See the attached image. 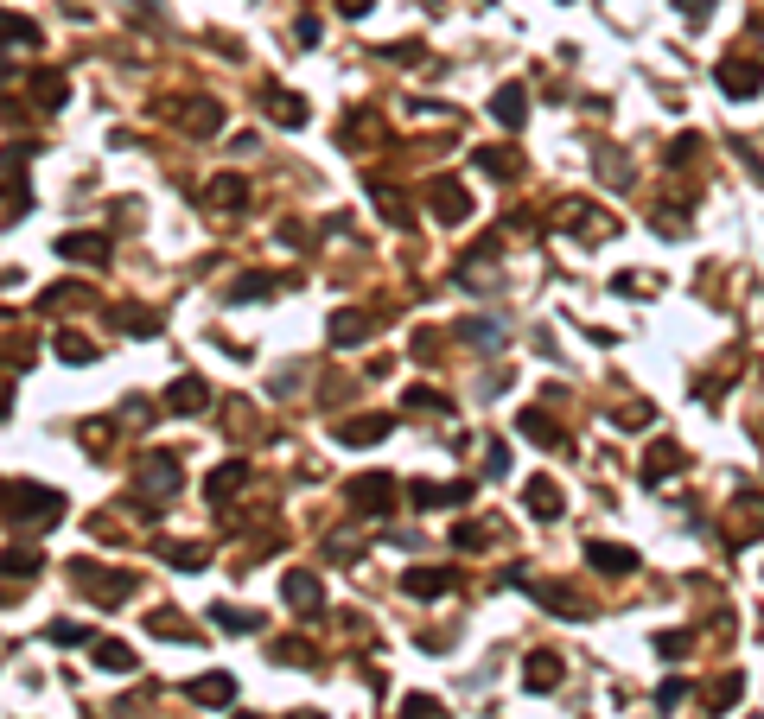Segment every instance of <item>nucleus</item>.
<instances>
[{
  "mask_svg": "<svg viewBox=\"0 0 764 719\" xmlns=\"http://www.w3.org/2000/svg\"><path fill=\"white\" fill-rule=\"evenodd\" d=\"M370 312H332V344L338 350H351V344H363V338H370Z\"/></svg>",
  "mask_w": 764,
  "mask_h": 719,
  "instance_id": "nucleus-20",
  "label": "nucleus"
},
{
  "mask_svg": "<svg viewBox=\"0 0 764 719\" xmlns=\"http://www.w3.org/2000/svg\"><path fill=\"white\" fill-rule=\"evenodd\" d=\"M370 7H376V0H338V13H344V20H363Z\"/></svg>",
  "mask_w": 764,
  "mask_h": 719,
  "instance_id": "nucleus-49",
  "label": "nucleus"
},
{
  "mask_svg": "<svg viewBox=\"0 0 764 719\" xmlns=\"http://www.w3.org/2000/svg\"><path fill=\"white\" fill-rule=\"evenodd\" d=\"M7 503H13V522H32V529H51L58 522V510H64V497L58 490H45V484H7Z\"/></svg>",
  "mask_w": 764,
  "mask_h": 719,
  "instance_id": "nucleus-1",
  "label": "nucleus"
},
{
  "mask_svg": "<svg viewBox=\"0 0 764 719\" xmlns=\"http://www.w3.org/2000/svg\"><path fill=\"white\" fill-rule=\"evenodd\" d=\"M58 255H64V261H83V268H109V236H96V230L64 236V242H58Z\"/></svg>",
  "mask_w": 764,
  "mask_h": 719,
  "instance_id": "nucleus-9",
  "label": "nucleus"
},
{
  "mask_svg": "<svg viewBox=\"0 0 764 719\" xmlns=\"http://www.w3.org/2000/svg\"><path fill=\"white\" fill-rule=\"evenodd\" d=\"M71 586H77V592H90L96 605H115V599H128V592H134V580H128V573L96 567V560H77V567H71Z\"/></svg>",
  "mask_w": 764,
  "mask_h": 719,
  "instance_id": "nucleus-2",
  "label": "nucleus"
},
{
  "mask_svg": "<svg viewBox=\"0 0 764 719\" xmlns=\"http://www.w3.org/2000/svg\"><path fill=\"white\" fill-rule=\"evenodd\" d=\"M0 45H39V26H32V20H13V13H0Z\"/></svg>",
  "mask_w": 764,
  "mask_h": 719,
  "instance_id": "nucleus-33",
  "label": "nucleus"
},
{
  "mask_svg": "<svg viewBox=\"0 0 764 719\" xmlns=\"http://www.w3.org/2000/svg\"><path fill=\"white\" fill-rule=\"evenodd\" d=\"M402 586H408V599H446L453 592V567H408Z\"/></svg>",
  "mask_w": 764,
  "mask_h": 719,
  "instance_id": "nucleus-8",
  "label": "nucleus"
},
{
  "mask_svg": "<svg viewBox=\"0 0 764 719\" xmlns=\"http://www.w3.org/2000/svg\"><path fill=\"white\" fill-rule=\"evenodd\" d=\"M427 204H433V217H440V223H465V217H472V198H465L459 179H433Z\"/></svg>",
  "mask_w": 764,
  "mask_h": 719,
  "instance_id": "nucleus-7",
  "label": "nucleus"
},
{
  "mask_svg": "<svg viewBox=\"0 0 764 719\" xmlns=\"http://www.w3.org/2000/svg\"><path fill=\"white\" fill-rule=\"evenodd\" d=\"M402 719H446V707H440L433 694H408V700H402Z\"/></svg>",
  "mask_w": 764,
  "mask_h": 719,
  "instance_id": "nucleus-38",
  "label": "nucleus"
},
{
  "mask_svg": "<svg viewBox=\"0 0 764 719\" xmlns=\"http://www.w3.org/2000/svg\"><path fill=\"white\" fill-rule=\"evenodd\" d=\"M58 357H64V363H77V370H83V363H96V344L83 338V331H58Z\"/></svg>",
  "mask_w": 764,
  "mask_h": 719,
  "instance_id": "nucleus-31",
  "label": "nucleus"
},
{
  "mask_svg": "<svg viewBox=\"0 0 764 719\" xmlns=\"http://www.w3.org/2000/svg\"><path fill=\"white\" fill-rule=\"evenodd\" d=\"M389 433H395L389 414H351V420H338V446H376V440H389Z\"/></svg>",
  "mask_w": 764,
  "mask_h": 719,
  "instance_id": "nucleus-6",
  "label": "nucleus"
},
{
  "mask_svg": "<svg viewBox=\"0 0 764 719\" xmlns=\"http://www.w3.org/2000/svg\"><path fill=\"white\" fill-rule=\"evenodd\" d=\"M344 503H351L357 516H389V510H395V478H382V471H363V478L344 484Z\"/></svg>",
  "mask_w": 764,
  "mask_h": 719,
  "instance_id": "nucleus-4",
  "label": "nucleus"
},
{
  "mask_svg": "<svg viewBox=\"0 0 764 719\" xmlns=\"http://www.w3.org/2000/svg\"><path fill=\"white\" fill-rule=\"evenodd\" d=\"M472 160L491 172V179H516V160H510V147H484V153H472Z\"/></svg>",
  "mask_w": 764,
  "mask_h": 719,
  "instance_id": "nucleus-34",
  "label": "nucleus"
},
{
  "mask_svg": "<svg viewBox=\"0 0 764 719\" xmlns=\"http://www.w3.org/2000/svg\"><path fill=\"white\" fill-rule=\"evenodd\" d=\"M402 408H414V414H453V408H446V395L427 389V382H414V389L402 395Z\"/></svg>",
  "mask_w": 764,
  "mask_h": 719,
  "instance_id": "nucleus-32",
  "label": "nucleus"
},
{
  "mask_svg": "<svg viewBox=\"0 0 764 719\" xmlns=\"http://www.w3.org/2000/svg\"><path fill=\"white\" fill-rule=\"evenodd\" d=\"M694 153H701V134H682V140H675V147H669V166H682V160H694Z\"/></svg>",
  "mask_w": 764,
  "mask_h": 719,
  "instance_id": "nucleus-40",
  "label": "nucleus"
},
{
  "mask_svg": "<svg viewBox=\"0 0 764 719\" xmlns=\"http://www.w3.org/2000/svg\"><path fill=\"white\" fill-rule=\"evenodd\" d=\"M682 694H688V681H663V688H656V700H663V707H682Z\"/></svg>",
  "mask_w": 764,
  "mask_h": 719,
  "instance_id": "nucleus-46",
  "label": "nucleus"
},
{
  "mask_svg": "<svg viewBox=\"0 0 764 719\" xmlns=\"http://www.w3.org/2000/svg\"><path fill=\"white\" fill-rule=\"evenodd\" d=\"M675 471H682V446H675V440H656L650 459H644V484H663V478H675Z\"/></svg>",
  "mask_w": 764,
  "mask_h": 719,
  "instance_id": "nucleus-18",
  "label": "nucleus"
},
{
  "mask_svg": "<svg viewBox=\"0 0 764 719\" xmlns=\"http://www.w3.org/2000/svg\"><path fill=\"white\" fill-rule=\"evenodd\" d=\"M656 650H663V656H682L688 637H682V630H663V637H656Z\"/></svg>",
  "mask_w": 764,
  "mask_h": 719,
  "instance_id": "nucleus-45",
  "label": "nucleus"
},
{
  "mask_svg": "<svg viewBox=\"0 0 764 719\" xmlns=\"http://www.w3.org/2000/svg\"><path fill=\"white\" fill-rule=\"evenodd\" d=\"M211 624H217V630H236V637H255V630H262V618H255V611H236V605H217Z\"/></svg>",
  "mask_w": 764,
  "mask_h": 719,
  "instance_id": "nucleus-29",
  "label": "nucleus"
},
{
  "mask_svg": "<svg viewBox=\"0 0 764 719\" xmlns=\"http://www.w3.org/2000/svg\"><path fill=\"white\" fill-rule=\"evenodd\" d=\"M453 541H459V548H484V529H478V522H465V529H459Z\"/></svg>",
  "mask_w": 764,
  "mask_h": 719,
  "instance_id": "nucleus-48",
  "label": "nucleus"
},
{
  "mask_svg": "<svg viewBox=\"0 0 764 719\" xmlns=\"http://www.w3.org/2000/svg\"><path fill=\"white\" fill-rule=\"evenodd\" d=\"M421 510H440V503H472V484H414L408 490Z\"/></svg>",
  "mask_w": 764,
  "mask_h": 719,
  "instance_id": "nucleus-22",
  "label": "nucleus"
},
{
  "mask_svg": "<svg viewBox=\"0 0 764 719\" xmlns=\"http://www.w3.org/2000/svg\"><path fill=\"white\" fill-rule=\"evenodd\" d=\"M0 573H13V580L26 573V580H32V573H39V554H32V548H13V554H0Z\"/></svg>",
  "mask_w": 764,
  "mask_h": 719,
  "instance_id": "nucleus-37",
  "label": "nucleus"
},
{
  "mask_svg": "<svg viewBox=\"0 0 764 719\" xmlns=\"http://www.w3.org/2000/svg\"><path fill=\"white\" fill-rule=\"evenodd\" d=\"M523 681L535 694H548V688H561V656H548V650H535L529 662H523Z\"/></svg>",
  "mask_w": 764,
  "mask_h": 719,
  "instance_id": "nucleus-19",
  "label": "nucleus"
},
{
  "mask_svg": "<svg viewBox=\"0 0 764 719\" xmlns=\"http://www.w3.org/2000/svg\"><path fill=\"white\" fill-rule=\"evenodd\" d=\"M484 471H491V478H503V471H510V452H503V446H484Z\"/></svg>",
  "mask_w": 764,
  "mask_h": 719,
  "instance_id": "nucleus-41",
  "label": "nucleus"
},
{
  "mask_svg": "<svg viewBox=\"0 0 764 719\" xmlns=\"http://www.w3.org/2000/svg\"><path fill=\"white\" fill-rule=\"evenodd\" d=\"M523 503H529L535 522H554V516H561V484H554V478H529L523 484Z\"/></svg>",
  "mask_w": 764,
  "mask_h": 719,
  "instance_id": "nucleus-14",
  "label": "nucleus"
},
{
  "mask_svg": "<svg viewBox=\"0 0 764 719\" xmlns=\"http://www.w3.org/2000/svg\"><path fill=\"white\" fill-rule=\"evenodd\" d=\"M90 656H96V669H109V675L134 669V650H128V643H115V637H90Z\"/></svg>",
  "mask_w": 764,
  "mask_h": 719,
  "instance_id": "nucleus-21",
  "label": "nucleus"
},
{
  "mask_svg": "<svg viewBox=\"0 0 764 719\" xmlns=\"http://www.w3.org/2000/svg\"><path fill=\"white\" fill-rule=\"evenodd\" d=\"M268 109H274V121H281V128H306V102H300V96L268 90Z\"/></svg>",
  "mask_w": 764,
  "mask_h": 719,
  "instance_id": "nucleus-30",
  "label": "nucleus"
},
{
  "mask_svg": "<svg viewBox=\"0 0 764 719\" xmlns=\"http://www.w3.org/2000/svg\"><path fill=\"white\" fill-rule=\"evenodd\" d=\"M739 688H745V681H739V675H726L720 688H714V707H733V700H739Z\"/></svg>",
  "mask_w": 764,
  "mask_h": 719,
  "instance_id": "nucleus-42",
  "label": "nucleus"
},
{
  "mask_svg": "<svg viewBox=\"0 0 764 719\" xmlns=\"http://www.w3.org/2000/svg\"><path fill=\"white\" fill-rule=\"evenodd\" d=\"M586 560H593L599 573H612V580L637 567V554H631V548H618V541H586Z\"/></svg>",
  "mask_w": 764,
  "mask_h": 719,
  "instance_id": "nucleus-16",
  "label": "nucleus"
},
{
  "mask_svg": "<svg viewBox=\"0 0 764 719\" xmlns=\"http://www.w3.org/2000/svg\"><path fill=\"white\" fill-rule=\"evenodd\" d=\"M185 700H198V707H230L236 681L230 675H198V681H185Z\"/></svg>",
  "mask_w": 764,
  "mask_h": 719,
  "instance_id": "nucleus-15",
  "label": "nucleus"
},
{
  "mask_svg": "<svg viewBox=\"0 0 764 719\" xmlns=\"http://www.w3.org/2000/svg\"><path fill=\"white\" fill-rule=\"evenodd\" d=\"M32 96H39V109H64V96H71L64 70H32Z\"/></svg>",
  "mask_w": 764,
  "mask_h": 719,
  "instance_id": "nucleus-23",
  "label": "nucleus"
},
{
  "mask_svg": "<svg viewBox=\"0 0 764 719\" xmlns=\"http://www.w3.org/2000/svg\"><path fill=\"white\" fill-rule=\"evenodd\" d=\"M281 592H287V605H300V611H319V605H325V586H319V573H306V567L281 573Z\"/></svg>",
  "mask_w": 764,
  "mask_h": 719,
  "instance_id": "nucleus-11",
  "label": "nucleus"
},
{
  "mask_svg": "<svg viewBox=\"0 0 764 719\" xmlns=\"http://www.w3.org/2000/svg\"><path fill=\"white\" fill-rule=\"evenodd\" d=\"M160 312H121V331H128V338H160Z\"/></svg>",
  "mask_w": 764,
  "mask_h": 719,
  "instance_id": "nucleus-35",
  "label": "nucleus"
},
{
  "mask_svg": "<svg viewBox=\"0 0 764 719\" xmlns=\"http://www.w3.org/2000/svg\"><path fill=\"white\" fill-rule=\"evenodd\" d=\"M242 478H249V465H242V459L217 465L211 478H204V497H211V503H223V497H230V490H242Z\"/></svg>",
  "mask_w": 764,
  "mask_h": 719,
  "instance_id": "nucleus-24",
  "label": "nucleus"
},
{
  "mask_svg": "<svg viewBox=\"0 0 764 719\" xmlns=\"http://www.w3.org/2000/svg\"><path fill=\"white\" fill-rule=\"evenodd\" d=\"M179 484H185L179 452H147V459L134 465V490H147V497H172Z\"/></svg>",
  "mask_w": 764,
  "mask_h": 719,
  "instance_id": "nucleus-3",
  "label": "nucleus"
},
{
  "mask_svg": "<svg viewBox=\"0 0 764 719\" xmlns=\"http://www.w3.org/2000/svg\"><path fill=\"white\" fill-rule=\"evenodd\" d=\"M491 115L503 121V128H523V121H529V90H523V83H497Z\"/></svg>",
  "mask_w": 764,
  "mask_h": 719,
  "instance_id": "nucleus-12",
  "label": "nucleus"
},
{
  "mask_svg": "<svg viewBox=\"0 0 764 719\" xmlns=\"http://www.w3.org/2000/svg\"><path fill=\"white\" fill-rule=\"evenodd\" d=\"M236 719H255V713H236Z\"/></svg>",
  "mask_w": 764,
  "mask_h": 719,
  "instance_id": "nucleus-51",
  "label": "nucleus"
},
{
  "mask_svg": "<svg viewBox=\"0 0 764 719\" xmlns=\"http://www.w3.org/2000/svg\"><path fill=\"white\" fill-rule=\"evenodd\" d=\"M714 83L733 102H758V58H720L714 64Z\"/></svg>",
  "mask_w": 764,
  "mask_h": 719,
  "instance_id": "nucleus-5",
  "label": "nucleus"
},
{
  "mask_svg": "<svg viewBox=\"0 0 764 719\" xmlns=\"http://www.w3.org/2000/svg\"><path fill=\"white\" fill-rule=\"evenodd\" d=\"M166 560H172L179 573H204V567H211V554H204V541H172V548H166Z\"/></svg>",
  "mask_w": 764,
  "mask_h": 719,
  "instance_id": "nucleus-28",
  "label": "nucleus"
},
{
  "mask_svg": "<svg viewBox=\"0 0 764 719\" xmlns=\"http://www.w3.org/2000/svg\"><path fill=\"white\" fill-rule=\"evenodd\" d=\"M287 719H325V713H312V707H300V713H287Z\"/></svg>",
  "mask_w": 764,
  "mask_h": 719,
  "instance_id": "nucleus-50",
  "label": "nucleus"
},
{
  "mask_svg": "<svg viewBox=\"0 0 764 719\" xmlns=\"http://www.w3.org/2000/svg\"><path fill=\"white\" fill-rule=\"evenodd\" d=\"M204 198H211L217 210H242V204H249V179H242V172H217Z\"/></svg>",
  "mask_w": 764,
  "mask_h": 719,
  "instance_id": "nucleus-17",
  "label": "nucleus"
},
{
  "mask_svg": "<svg viewBox=\"0 0 764 719\" xmlns=\"http://www.w3.org/2000/svg\"><path fill=\"white\" fill-rule=\"evenodd\" d=\"M179 128L191 134V140H204V134H217L223 128V102H185V109H179Z\"/></svg>",
  "mask_w": 764,
  "mask_h": 719,
  "instance_id": "nucleus-13",
  "label": "nucleus"
},
{
  "mask_svg": "<svg viewBox=\"0 0 764 719\" xmlns=\"http://www.w3.org/2000/svg\"><path fill=\"white\" fill-rule=\"evenodd\" d=\"M675 13H682L688 26H701V20H707V0H675Z\"/></svg>",
  "mask_w": 764,
  "mask_h": 719,
  "instance_id": "nucleus-43",
  "label": "nucleus"
},
{
  "mask_svg": "<svg viewBox=\"0 0 764 719\" xmlns=\"http://www.w3.org/2000/svg\"><path fill=\"white\" fill-rule=\"evenodd\" d=\"M465 338H472V344H497L503 325H491V319H465Z\"/></svg>",
  "mask_w": 764,
  "mask_h": 719,
  "instance_id": "nucleus-39",
  "label": "nucleus"
},
{
  "mask_svg": "<svg viewBox=\"0 0 764 719\" xmlns=\"http://www.w3.org/2000/svg\"><path fill=\"white\" fill-rule=\"evenodd\" d=\"M389 58H395V64H414V58H421V45L402 39V45H389Z\"/></svg>",
  "mask_w": 764,
  "mask_h": 719,
  "instance_id": "nucleus-47",
  "label": "nucleus"
},
{
  "mask_svg": "<svg viewBox=\"0 0 764 719\" xmlns=\"http://www.w3.org/2000/svg\"><path fill=\"white\" fill-rule=\"evenodd\" d=\"M51 643H90V630H77V624H51Z\"/></svg>",
  "mask_w": 764,
  "mask_h": 719,
  "instance_id": "nucleus-44",
  "label": "nucleus"
},
{
  "mask_svg": "<svg viewBox=\"0 0 764 719\" xmlns=\"http://www.w3.org/2000/svg\"><path fill=\"white\" fill-rule=\"evenodd\" d=\"M166 408H172V414H204V408H211V389H204V376H172Z\"/></svg>",
  "mask_w": 764,
  "mask_h": 719,
  "instance_id": "nucleus-10",
  "label": "nucleus"
},
{
  "mask_svg": "<svg viewBox=\"0 0 764 719\" xmlns=\"http://www.w3.org/2000/svg\"><path fill=\"white\" fill-rule=\"evenodd\" d=\"M281 287L274 274H242V280H230V306H249V300H268V293Z\"/></svg>",
  "mask_w": 764,
  "mask_h": 719,
  "instance_id": "nucleus-25",
  "label": "nucleus"
},
{
  "mask_svg": "<svg viewBox=\"0 0 764 719\" xmlns=\"http://www.w3.org/2000/svg\"><path fill=\"white\" fill-rule=\"evenodd\" d=\"M516 433H523V440H542V446H561V427H554L548 414H535V408L516 414Z\"/></svg>",
  "mask_w": 764,
  "mask_h": 719,
  "instance_id": "nucleus-26",
  "label": "nucleus"
},
{
  "mask_svg": "<svg viewBox=\"0 0 764 719\" xmlns=\"http://www.w3.org/2000/svg\"><path fill=\"white\" fill-rule=\"evenodd\" d=\"M274 662H287V669H319V650H312L306 637H281L274 643Z\"/></svg>",
  "mask_w": 764,
  "mask_h": 719,
  "instance_id": "nucleus-27",
  "label": "nucleus"
},
{
  "mask_svg": "<svg viewBox=\"0 0 764 719\" xmlns=\"http://www.w3.org/2000/svg\"><path fill=\"white\" fill-rule=\"evenodd\" d=\"M370 191H376V204H382V210H389V223H395V230H414V217H408V204H402V198H395V191H389V185H370Z\"/></svg>",
  "mask_w": 764,
  "mask_h": 719,
  "instance_id": "nucleus-36",
  "label": "nucleus"
}]
</instances>
